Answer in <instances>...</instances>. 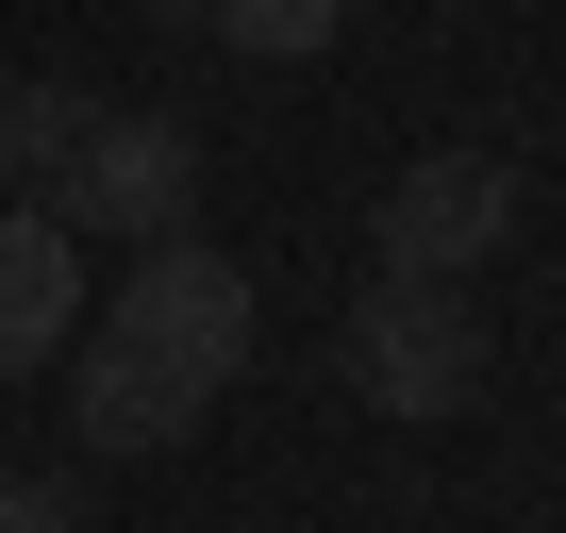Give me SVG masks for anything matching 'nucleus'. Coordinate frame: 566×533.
Masks as SVG:
<instances>
[{
    "label": "nucleus",
    "instance_id": "2",
    "mask_svg": "<svg viewBox=\"0 0 566 533\" xmlns=\"http://www.w3.org/2000/svg\"><path fill=\"white\" fill-rule=\"evenodd\" d=\"M101 317H117L134 351H167L200 400H217V384L266 351V301H250V266H233V250H200V233H150V250L117 266V301H101Z\"/></svg>",
    "mask_w": 566,
    "mask_h": 533
},
{
    "label": "nucleus",
    "instance_id": "6",
    "mask_svg": "<svg viewBox=\"0 0 566 533\" xmlns=\"http://www.w3.org/2000/svg\"><path fill=\"white\" fill-rule=\"evenodd\" d=\"M67 334H84V233L0 200V384H34Z\"/></svg>",
    "mask_w": 566,
    "mask_h": 533
},
{
    "label": "nucleus",
    "instance_id": "8",
    "mask_svg": "<svg viewBox=\"0 0 566 533\" xmlns=\"http://www.w3.org/2000/svg\"><path fill=\"white\" fill-rule=\"evenodd\" d=\"M200 18H217V51H250V67H301V51L350 34V0H200Z\"/></svg>",
    "mask_w": 566,
    "mask_h": 533
},
{
    "label": "nucleus",
    "instance_id": "3",
    "mask_svg": "<svg viewBox=\"0 0 566 533\" xmlns=\"http://www.w3.org/2000/svg\"><path fill=\"white\" fill-rule=\"evenodd\" d=\"M500 250H516V167L500 150H417L384 184V266L400 284H467V266H500Z\"/></svg>",
    "mask_w": 566,
    "mask_h": 533
},
{
    "label": "nucleus",
    "instance_id": "1",
    "mask_svg": "<svg viewBox=\"0 0 566 533\" xmlns=\"http://www.w3.org/2000/svg\"><path fill=\"white\" fill-rule=\"evenodd\" d=\"M334 367H350L367 417H467V400H483V301L384 266V284L350 301V334H334Z\"/></svg>",
    "mask_w": 566,
    "mask_h": 533
},
{
    "label": "nucleus",
    "instance_id": "10",
    "mask_svg": "<svg viewBox=\"0 0 566 533\" xmlns=\"http://www.w3.org/2000/svg\"><path fill=\"white\" fill-rule=\"evenodd\" d=\"M150 18H200V0H150Z\"/></svg>",
    "mask_w": 566,
    "mask_h": 533
},
{
    "label": "nucleus",
    "instance_id": "9",
    "mask_svg": "<svg viewBox=\"0 0 566 533\" xmlns=\"http://www.w3.org/2000/svg\"><path fill=\"white\" fill-rule=\"evenodd\" d=\"M0 533H67V483H34V467H0Z\"/></svg>",
    "mask_w": 566,
    "mask_h": 533
},
{
    "label": "nucleus",
    "instance_id": "5",
    "mask_svg": "<svg viewBox=\"0 0 566 533\" xmlns=\"http://www.w3.org/2000/svg\"><path fill=\"white\" fill-rule=\"evenodd\" d=\"M67 417H84V450H184V433H200V384H184L167 351H134L117 317H84V367H67Z\"/></svg>",
    "mask_w": 566,
    "mask_h": 533
},
{
    "label": "nucleus",
    "instance_id": "7",
    "mask_svg": "<svg viewBox=\"0 0 566 533\" xmlns=\"http://www.w3.org/2000/svg\"><path fill=\"white\" fill-rule=\"evenodd\" d=\"M84 134H101V101H84V84H0V200H18V217H67Z\"/></svg>",
    "mask_w": 566,
    "mask_h": 533
},
{
    "label": "nucleus",
    "instance_id": "4",
    "mask_svg": "<svg viewBox=\"0 0 566 533\" xmlns=\"http://www.w3.org/2000/svg\"><path fill=\"white\" fill-rule=\"evenodd\" d=\"M184 200H200V134L184 117H101L84 134V184H67V233H184Z\"/></svg>",
    "mask_w": 566,
    "mask_h": 533
}]
</instances>
